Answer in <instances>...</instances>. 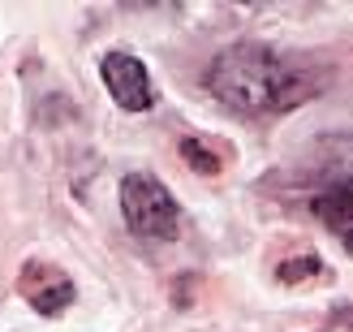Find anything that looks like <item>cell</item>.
Listing matches in <instances>:
<instances>
[{
  "label": "cell",
  "instance_id": "7a4b0ae2",
  "mask_svg": "<svg viewBox=\"0 0 353 332\" xmlns=\"http://www.w3.org/2000/svg\"><path fill=\"white\" fill-rule=\"evenodd\" d=\"M121 220L143 242H168L181 229V207L172 190L151 173H125L121 177Z\"/></svg>",
  "mask_w": 353,
  "mask_h": 332
},
{
  "label": "cell",
  "instance_id": "8992f818",
  "mask_svg": "<svg viewBox=\"0 0 353 332\" xmlns=\"http://www.w3.org/2000/svg\"><path fill=\"white\" fill-rule=\"evenodd\" d=\"M314 272H323V264H319V255H302V259H285V264L276 268V276L280 281H306V276H314Z\"/></svg>",
  "mask_w": 353,
  "mask_h": 332
},
{
  "label": "cell",
  "instance_id": "52a82bcc",
  "mask_svg": "<svg viewBox=\"0 0 353 332\" xmlns=\"http://www.w3.org/2000/svg\"><path fill=\"white\" fill-rule=\"evenodd\" d=\"M181 151H185V160L199 168V173H216V168H220V164H216V155H207V151L199 147V138H185Z\"/></svg>",
  "mask_w": 353,
  "mask_h": 332
},
{
  "label": "cell",
  "instance_id": "5b68a950",
  "mask_svg": "<svg viewBox=\"0 0 353 332\" xmlns=\"http://www.w3.org/2000/svg\"><path fill=\"white\" fill-rule=\"evenodd\" d=\"M310 207H314V216H319L327 229L349 233V229H353V168L341 173V177H332L319 195H314Z\"/></svg>",
  "mask_w": 353,
  "mask_h": 332
},
{
  "label": "cell",
  "instance_id": "6da1fadb",
  "mask_svg": "<svg viewBox=\"0 0 353 332\" xmlns=\"http://www.w3.org/2000/svg\"><path fill=\"white\" fill-rule=\"evenodd\" d=\"M332 82L327 61L272 48L259 39L228 43L207 69V91L237 117H280L323 95Z\"/></svg>",
  "mask_w": 353,
  "mask_h": 332
},
{
  "label": "cell",
  "instance_id": "277c9868",
  "mask_svg": "<svg viewBox=\"0 0 353 332\" xmlns=\"http://www.w3.org/2000/svg\"><path fill=\"white\" fill-rule=\"evenodd\" d=\"M22 298L39 311V315H61V311L74 302V281L52 264H26L22 268Z\"/></svg>",
  "mask_w": 353,
  "mask_h": 332
},
{
  "label": "cell",
  "instance_id": "3957f363",
  "mask_svg": "<svg viewBox=\"0 0 353 332\" xmlns=\"http://www.w3.org/2000/svg\"><path fill=\"white\" fill-rule=\"evenodd\" d=\"M99 78H103V86H108V95L121 113H151L155 99H160L151 69L134 52H108L99 61Z\"/></svg>",
  "mask_w": 353,
  "mask_h": 332
},
{
  "label": "cell",
  "instance_id": "ba28073f",
  "mask_svg": "<svg viewBox=\"0 0 353 332\" xmlns=\"http://www.w3.org/2000/svg\"><path fill=\"white\" fill-rule=\"evenodd\" d=\"M345 246H349V251H353V229H349V233H345Z\"/></svg>",
  "mask_w": 353,
  "mask_h": 332
}]
</instances>
